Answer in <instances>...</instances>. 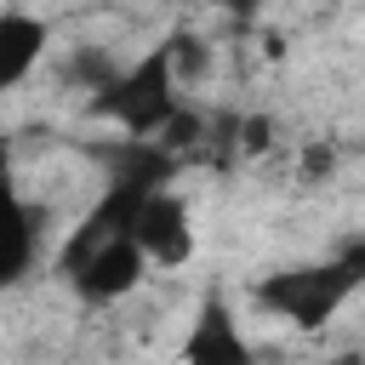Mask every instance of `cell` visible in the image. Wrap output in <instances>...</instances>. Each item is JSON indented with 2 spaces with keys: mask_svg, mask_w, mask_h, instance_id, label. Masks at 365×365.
I'll list each match as a JSON object with an SVG mask.
<instances>
[{
  "mask_svg": "<svg viewBox=\"0 0 365 365\" xmlns=\"http://www.w3.org/2000/svg\"><path fill=\"white\" fill-rule=\"evenodd\" d=\"M165 177V160H148L143 171H120L108 177V188L97 194V205L63 234V245L51 251V274L86 302V308H114L125 302L154 268L131 234L137 200Z\"/></svg>",
  "mask_w": 365,
  "mask_h": 365,
  "instance_id": "6da1fadb",
  "label": "cell"
},
{
  "mask_svg": "<svg viewBox=\"0 0 365 365\" xmlns=\"http://www.w3.org/2000/svg\"><path fill=\"white\" fill-rule=\"evenodd\" d=\"M365 285V245H348L325 262H302V268H279V274H262L251 285V302L297 331H319L325 319H336L354 291Z\"/></svg>",
  "mask_w": 365,
  "mask_h": 365,
  "instance_id": "7a4b0ae2",
  "label": "cell"
},
{
  "mask_svg": "<svg viewBox=\"0 0 365 365\" xmlns=\"http://www.w3.org/2000/svg\"><path fill=\"white\" fill-rule=\"evenodd\" d=\"M91 108H97L103 120H114V125H120L125 137H137V143H154L160 131H171L177 114H182V80H177V68H171V46L160 40L148 57H137V63L120 68V74H108V80L97 86Z\"/></svg>",
  "mask_w": 365,
  "mask_h": 365,
  "instance_id": "3957f363",
  "label": "cell"
},
{
  "mask_svg": "<svg viewBox=\"0 0 365 365\" xmlns=\"http://www.w3.org/2000/svg\"><path fill=\"white\" fill-rule=\"evenodd\" d=\"M46 257H51L46 205H40V200L6 171V160H0V297L17 291Z\"/></svg>",
  "mask_w": 365,
  "mask_h": 365,
  "instance_id": "277c9868",
  "label": "cell"
},
{
  "mask_svg": "<svg viewBox=\"0 0 365 365\" xmlns=\"http://www.w3.org/2000/svg\"><path fill=\"white\" fill-rule=\"evenodd\" d=\"M131 234L148 257V268H182L194 257V205L160 177L143 200H137V217H131Z\"/></svg>",
  "mask_w": 365,
  "mask_h": 365,
  "instance_id": "5b68a950",
  "label": "cell"
},
{
  "mask_svg": "<svg viewBox=\"0 0 365 365\" xmlns=\"http://www.w3.org/2000/svg\"><path fill=\"white\" fill-rule=\"evenodd\" d=\"M177 359H182V365H257V342L245 336V325H240L234 302H228L217 285L194 302Z\"/></svg>",
  "mask_w": 365,
  "mask_h": 365,
  "instance_id": "8992f818",
  "label": "cell"
},
{
  "mask_svg": "<svg viewBox=\"0 0 365 365\" xmlns=\"http://www.w3.org/2000/svg\"><path fill=\"white\" fill-rule=\"evenodd\" d=\"M51 51V23L29 6H0V91H17L34 80V68Z\"/></svg>",
  "mask_w": 365,
  "mask_h": 365,
  "instance_id": "52a82bcc",
  "label": "cell"
}]
</instances>
